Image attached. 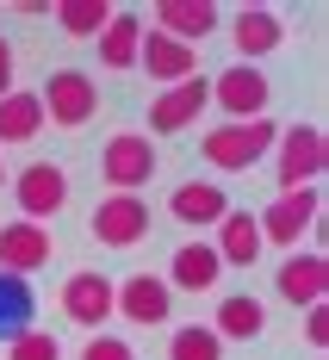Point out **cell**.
Returning <instances> with one entry per match:
<instances>
[{"instance_id":"obj_1","label":"cell","mask_w":329,"mask_h":360,"mask_svg":"<svg viewBox=\"0 0 329 360\" xmlns=\"http://www.w3.org/2000/svg\"><path fill=\"white\" fill-rule=\"evenodd\" d=\"M273 137H280V124H273V118L218 124V131H205V137H199V155H205L218 174H243V168H255L261 155H273Z\"/></svg>"},{"instance_id":"obj_2","label":"cell","mask_w":329,"mask_h":360,"mask_svg":"<svg viewBox=\"0 0 329 360\" xmlns=\"http://www.w3.org/2000/svg\"><path fill=\"white\" fill-rule=\"evenodd\" d=\"M329 168V137L317 124H286L273 137V174H280V193H298V186H317Z\"/></svg>"},{"instance_id":"obj_3","label":"cell","mask_w":329,"mask_h":360,"mask_svg":"<svg viewBox=\"0 0 329 360\" xmlns=\"http://www.w3.org/2000/svg\"><path fill=\"white\" fill-rule=\"evenodd\" d=\"M37 106H44V118H50V124L81 131V124H93V112H100V87H93L81 69H56L50 81H44Z\"/></svg>"},{"instance_id":"obj_4","label":"cell","mask_w":329,"mask_h":360,"mask_svg":"<svg viewBox=\"0 0 329 360\" xmlns=\"http://www.w3.org/2000/svg\"><path fill=\"white\" fill-rule=\"evenodd\" d=\"M317 212H323V193L317 186H298V193H280L267 212L255 217L261 224V243H280V249H298V236L317 230Z\"/></svg>"},{"instance_id":"obj_5","label":"cell","mask_w":329,"mask_h":360,"mask_svg":"<svg viewBox=\"0 0 329 360\" xmlns=\"http://www.w3.org/2000/svg\"><path fill=\"white\" fill-rule=\"evenodd\" d=\"M100 174L112 180V193H137L143 180H155V143L143 131H112L100 149Z\"/></svg>"},{"instance_id":"obj_6","label":"cell","mask_w":329,"mask_h":360,"mask_svg":"<svg viewBox=\"0 0 329 360\" xmlns=\"http://www.w3.org/2000/svg\"><path fill=\"white\" fill-rule=\"evenodd\" d=\"M212 100L230 112V124H249V118H267V100H273V81L255 69V63H230V69L212 81Z\"/></svg>"},{"instance_id":"obj_7","label":"cell","mask_w":329,"mask_h":360,"mask_svg":"<svg viewBox=\"0 0 329 360\" xmlns=\"http://www.w3.org/2000/svg\"><path fill=\"white\" fill-rule=\"evenodd\" d=\"M112 311L124 317V323H168V311H174V286L162 280V274H131V280H118L112 286Z\"/></svg>"},{"instance_id":"obj_8","label":"cell","mask_w":329,"mask_h":360,"mask_svg":"<svg viewBox=\"0 0 329 360\" xmlns=\"http://www.w3.org/2000/svg\"><path fill=\"white\" fill-rule=\"evenodd\" d=\"M13 199H19V217L25 224H44V217H56L69 205V174L56 162H32L25 174L13 180Z\"/></svg>"},{"instance_id":"obj_9","label":"cell","mask_w":329,"mask_h":360,"mask_svg":"<svg viewBox=\"0 0 329 360\" xmlns=\"http://www.w3.org/2000/svg\"><path fill=\"white\" fill-rule=\"evenodd\" d=\"M93 236L106 243V249H137L149 236V205L137 193H112L93 205Z\"/></svg>"},{"instance_id":"obj_10","label":"cell","mask_w":329,"mask_h":360,"mask_svg":"<svg viewBox=\"0 0 329 360\" xmlns=\"http://www.w3.org/2000/svg\"><path fill=\"white\" fill-rule=\"evenodd\" d=\"M205 106H212V81L186 75V81H174V87H162V94L149 100V131H193Z\"/></svg>"},{"instance_id":"obj_11","label":"cell","mask_w":329,"mask_h":360,"mask_svg":"<svg viewBox=\"0 0 329 360\" xmlns=\"http://www.w3.org/2000/svg\"><path fill=\"white\" fill-rule=\"evenodd\" d=\"M50 230L44 224H25V217H13V224H0V274H19V280H32L37 267H50Z\"/></svg>"},{"instance_id":"obj_12","label":"cell","mask_w":329,"mask_h":360,"mask_svg":"<svg viewBox=\"0 0 329 360\" xmlns=\"http://www.w3.org/2000/svg\"><path fill=\"white\" fill-rule=\"evenodd\" d=\"M63 317L81 323V329H100L112 317V280H106V274H93V267L69 274V280H63Z\"/></svg>"},{"instance_id":"obj_13","label":"cell","mask_w":329,"mask_h":360,"mask_svg":"<svg viewBox=\"0 0 329 360\" xmlns=\"http://www.w3.org/2000/svg\"><path fill=\"white\" fill-rule=\"evenodd\" d=\"M137 69L149 75V81H186V75H199V50H186V44H174V37L149 32L143 25V44H137Z\"/></svg>"},{"instance_id":"obj_14","label":"cell","mask_w":329,"mask_h":360,"mask_svg":"<svg viewBox=\"0 0 329 360\" xmlns=\"http://www.w3.org/2000/svg\"><path fill=\"white\" fill-rule=\"evenodd\" d=\"M273 286H280L286 304H304V311H311V304H323V298H329V261H323V255H286Z\"/></svg>"},{"instance_id":"obj_15","label":"cell","mask_w":329,"mask_h":360,"mask_svg":"<svg viewBox=\"0 0 329 360\" xmlns=\"http://www.w3.org/2000/svg\"><path fill=\"white\" fill-rule=\"evenodd\" d=\"M155 32L193 50L199 37L218 32V6H212V0H162V6H155Z\"/></svg>"},{"instance_id":"obj_16","label":"cell","mask_w":329,"mask_h":360,"mask_svg":"<svg viewBox=\"0 0 329 360\" xmlns=\"http://www.w3.org/2000/svg\"><path fill=\"white\" fill-rule=\"evenodd\" d=\"M168 212L181 217L186 230H205V224H224V212H230V193H224L218 180H186V186H174Z\"/></svg>"},{"instance_id":"obj_17","label":"cell","mask_w":329,"mask_h":360,"mask_svg":"<svg viewBox=\"0 0 329 360\" xmlns=\"http://www.w3.org/2000/svg\"><path fill=\"white\" fill-rule=\"evenodd\" d=\"M261 329H267V304H261L255 292L218 298V317H212V335H218V342H255Z\"/></svg>"},{"instance_id":"obj_18","label":"cell","mask_w":329,"mask_h":360,"mask_svg":"<svg viewBox=\"0 0 329 360\" xmlns=\"http://www.w3.org/2000/svg\"><path fill=\"white\" fill-rule=\"evenodd\" d=\"M224 280V261L212 243H181L174 249V261H168V286H181V292H212Z\"/></svg>"},{"instance_id":"obj_19","label":"cell","mask_w":329,"mask_h":360,"mask_svg":"<svg viewBox=\"0 0 329 360\" xmlns=\"http://www.w3.org/2000/svg\"><path fill=\"white\" fill-rule=\"evenodd\" d=\"M212 249H218V261H224V267H255V261H261V249H267V243H261L255 212H224L218 243H212Z\"/></svg>"},{"instance_id":"obj_20","label":"cell","mask_w":329,"mask_h":360,"mask_svg":"<svg viewBox=\"0 0 329 360\" xmlns=\"http://www.w3.org/2000/svg\"><path fill=\"white\" fill-rule=\"evenodd\" d=\"M230 37H236V56H243V63H261L267 50H280L286 32H280V19H273L267 6H243V13L230 19Z\"/></svg>"},{"instance_id":"obj_21","label":"cell","mask_w":329,"mask_h":360,"mask_svg":"<svg viewBox=\"0 0 329 360\" xmlns=\"http://www.w3.org/2000/svg\"><path fill=\"white\" fill-rule=\"evenodd\" d=\"M37 317V292L19 274H0V342H19Z\"/></svg>"},{"instance_id":"obj_22","label":"cell","mask_w":329,"mask_h":360,"mask_svg":"<svg viewBox=\"0 0 329 360\" xmlns=\"http://www.w3.org/2000/svg\"><path fill=\"white\" fill-rule=\"evenodd\" d=\"M137 44H143V19L137 13H112V25L100 32V63L106 69H137Z\"/></svg>"},{"instance_id":"obj_23","label":"cell","mask_w":329,"mask_h":360,"mask_svg":"<svg viewBox=\"0 0 329 360\" xmlns=\"http://www.w3.org/2000/svg\"><path fill=\"white\" fill-rule=\"evenodd\" d=\"M37 131H44V106H37V94H0V143H32Z\"/></svg>"},{"instance_id":"obj_24","label":"cell","mask_w":329,"mask_h":360,"mask_svg":"<svg viewBox=\"0 0 329 360\" xmlns=\"http://www.w3.org/2000/svg\"><path fill=\"white\" fill-rule=\"evenodd\" d=\"M56 25L69 37H100L112 25V6L106 0H63V6H56Z\"/></svg>"},{"instance_id":"obj_25","label":"cell","mask_w":329,"mask_h":360,"mask_svg":"<svg viewBox=\"0 0 329 360\" xmlns=\"http://www.w3.org/2000/svg\"><path fill=\"white\" fill-rule=\"evenodd\" d=\"M168 360H224V342L212 335V323H186L168 335Z\"/></svg>"},{"instance_id":"obj_26","label":"cell","mask_w":329,"mask_h":360,"mask_svg":"<svg viewBox=\"0 0 329 360\" xmlns=\"http://www.w3.org/2000/svg\"><path fill=\"white\" fill-rule=\"evenodd\" d=\"M6 360H63V342L50 329H25L19 342H6Z\"/></svg>"},{"instance_id":"obj_27","label":"cell","mask_w":329,"mask_h":360,"mask_svg":"<svg viewBox=\"0 0 329 360\" xmlns=\"http://www.w3.org/2000/svg\"><path fill=\"white\" fill-rule=\"evenodd\" d=\"M81 360H137V354H131L124 335H93V342L81 348Z\"/></svg>"},{"instance_id":"obj_28","label":"cell","mask_w":329,"mask_h":360,"mask_svg":"<svg viewBox=\"0 0 329 360\" xmlns=\"http://www.w3.org/2000/svg\"><path fill=\"white\" fill-rule=\"evenodd\" d=\"M304 342H311L317 354L329 348V304H311V311H304Z\"/></svg>"},{"instance_id":"obj_29","label":"cell","mask_w":329,"mask_h":360,"mask_svg":"<svg viewBox=\"0 0 329 360\" xmlns=\"http://www.w3.org/2000/svg\"><path fill=\"white\" fill-rule=\"evenodd\" d=\"M0 94H13V44L0 37Z\"/></svg>"},{"instance_id":"obj_30","label":"cell","mask_w":329,"mask_h":360,"mask_svg":"<svg viewBox=\"0 0 329 360\" xmlns=\"http://www.w3.org/2000/svg\"><path fill=\"white\" fill-rule=\"evenodd\" d=\"M0 180H6V174H0Z\"/></svg>"}]
</instances>
